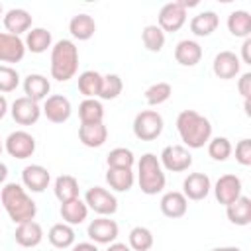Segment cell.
Masks as SVG:
<instances>
[{
	"mask_svg": "<svg viewBox=\"0 0 251 251\" xmlns=\"http://www.w3.org/2000/svg\"><path fill=\"white\" fill-rule=\"evenodd\" d=\"M25 51H31L35 55L39 53H45L51 43H53V37H51V31L45 29V27H31L27 33H25Z\"/></svg>",
	"mask_w": 251,
	"mask_h": 251,
	"instance_id": "83f0119b",
	"label": "cell"
},
{
	"mask_svg": "<svg viewBox=\"0 0 251 251\" xmlns=\"http://www.w3.org/2000/svg\"><path fill=\"white\" fill-rule=\"evenodd\" d=\"M14 239L20 247H37L43 241V227L35 220L18 224L14 231Z\"/></svg>",
	"mask_w": 251,
	"mask_h": 251,
	"instance_id": "ffe728a7",
	"label": "cell"
},
{
	"mask_svg": "<svg viewBox=\"0 0 251 251\" xmlns=\"http://www.w3.org/2000/svg\"><path fill=\"white\" fill-rule=\"evenodd\" d=\"M218 25H220V18L212 10H204V12L196 14L190 20V31L196 37H208V35H212L218 29Z\"/></svg>",
	"mask_w": 251,
	"mask_h": 251,
	"instance_id": "cb8c5ba5",
	"label": "cell"
},
{
	"mask_svg": "<svg viewBox=\"0 0 251 251\" xmlns=\"http://www.w3.org/2000/svg\"><path fill=\"white\" fill-rule=\"evenodd\" d=\"M24 55H25L24 39L8 31H0V63H20Z\"/></svg>",
	"mask_w": 251,
	"mask_h": 251,
	"instance_id": "2e32d148",
	"label": "cell"
},
{
	"mask_svg": "<svg viewBox=\"0 0 251 251\" xmlns=\"http://www.w3.org/2000/svg\"><path fill=\"white\" fill-rule=\"evenodd\" d=\"M4 149L14 159H27L35 153V137L24 129L12 131L4 141Z\"/></svg>",
	"mask_w": 251,
	"mask_h": 251,
	"instance_id": "9c48e42d",
	"label": "cell"
},
{
	"mask_svg": "<svg viewBox=\"0 0 251 251\" xmlns=\"http://www.w3.org/2000/svg\"><path fill=\"white\" fill-rule=\"evenodd\" d=\"M51 90V82L47 76L39 75V73H29L25 78H24V92L27 98L39 102V100H45L47 94Z\"/></svg>",
	"mask_w": 251,
	"mask_h": 251,
	"instance_id": "d4e9b609",
	"label": "cell"
},
{
	"mask_svg": "<svg viewBox=\"0 0 251 251\" xmlns=\"http://www.w3.org/2000/svg\"><path fill=\"white\" fill-rule=\"evenodd\" d=\"M243 108H245V114H247V116H251V102H249V100H245Z\"/></svg>",
	"mask_w": 251,
	"mask_h": 251,
	"instance_id": "f907efd6",
	"label": "cell"
},
{
	"mask_svg": "<svg viewBox=\"0 0 251 251\" xmlns=\"http://www.w3.org/2000/svg\"><path fill=\"white\" fill-rule=\"evenodd\" d=\"M212 190V180L204 173H190L182 182V194L186 200H204Z\"/></svg>",
	"mask_w": 251,
	"mask_h": 251,
	"instance_id": "9a60e30c",
	"label": "cell"
},
{
	"mask_svg": "<svg viewBox=\"0 0 251 251\" xmlns=\"http://www.w3.org/2000/svg\"><path fill=\"white\" fill-rule=\"evenodd\" d=\"M84 204L88 206V210H92L100 216H112L118 210V198L102 186L88 188L84 194Z\"/></svg>",
	"mask_w": 251,
	"mask_h": 251,
	"instance_id": "8992f818",
	"label": "cell"
},
{
	"mask_svg": "<svg viewBox=\"0 0 251 251\" xmlns=\"http://www.w3.org/2000/svg\"><path fill=\"white\" fill-rule=\"evenodd\" d=\"M106 251H131V249H129V245H126V243L114 241V243H110V245H108V249H106Z\"/></svg>",
	"mask_w": 251,
	"mask_h": 251,
	"instance_id": "bcb514c9",
	"label": "cell"
},
{
	"mask_svg": "<svg viewBox=\"0 0 251 251\" xmlns=\"http://www.w3.org/2000/svg\"><path fill=\"white\" fill-rule=\"evenodd\" d=\"M141 41H143L147 51L159 53L163 49V45H165V33H163V29L157 24H149L141 31Z\"/></svg>",
	"mask_w": 251,
	"mask_h": 251,
	"instance_id": "e575fe53",
	"label": "cell"
},
{
	"mask_svg": "<svg viewBox=\"0 0 251 251\" xmlns=\"http://www.w3.org/2000/svg\"><path fill=\"white\" fill-rule=\"evenodd\" d=\"M71 251H100L98 247H96V243H92V241H82V243H76V245H73V249Z\"/></svg>",
	"mask_w": 251,
	"mask_h": 251,
	"instance_id": "f6af8a7d",
	"label": "cell"
},
{
	"mask_svg": "<svg viewBox=\"0 0 251 251\" xmlns=\"http://www.w3.org/2000/svg\"><path fill=\"white\" fill-rule=\"evenodd\" d=\"M47 239L53 247L57 249H69L75 245V229L73 226L65 224V222H59V224H53L49 227V233H47Z\"/></svg>",
	"mask_w": 251,
	"mask_h": 251,
	"instance_id": "f1b7e54d",
	"label": "cell"
},
{
	"mask_svg": "<svg viewBox=\"0 0 251 251\" xmlns=\"http://www.w3.org/2000/svg\"><path fill=\"white\" fill-rule=\"evenodd\" d=\"M153 247V233L145 226H135L129 231V249L131 251H149Z\"/></svg>",
	"mask_w": 251,
	"mask_h": 251,
	"instance_id": "8d00e7d4",
	"label": "cell"
},
{
	"mask_svg": "<svg viewBox=\"0 0 251 251\" xmlns=\"http://www.w3.org/2000/svg\"><path fill=\"white\" fill-rule=\"evenodd\" d=\"M176 131L188 149H200L212 137V124L196 110H182L176 116Z\"/></svg>",
	"mask_w": 251,
	"mask_h": 251,
	"instance_id": "7a4b0ae2",
	"label": "cell"
},
{
	"mask_svg": "<svg viewBox=\"0 0 251 251\" xmlns=\"http://www.w3.org/2000/svg\"><path fill=\"white\" fill-rule=\"evenodd\" d=\"M20 84V73L10 65H0V94L14 92Z\"/></svg>",
	"mask_w": 251,
	"mask_h": 251,
	"instance_id": "60d3db41",
	"label": "cell"
},
{
	"mask_svg": "<svg viewBox=\"0 0 251 251\" xmlns=\"http://www.w3.org/2000/svg\"><path fill=\"white\" fill-rule=\"evenodd\" d=\"M8 114V100L4 98V94H0V120Z\"/></svg>",
	"mask_w": 251,
	"mask_h": 251,
	"instance_id": "7dc6e473",
	"label": "cell"
},
{
	"mask_svg": "<svg viewBox=\"0 0 251 251\" xmlns=\"http://www.w3.org/2000/svg\"><path fill=\"white\" fill-rule=\"evenodd\" d=\"M6 178H8V167L0 161V186L6 182Z\"/></svg>",
	"mask_w": 251,
	"mask_h": 251,
	"instance_id": "c3c4849f",
	"label": "cell"
},
{
	"mask_svg": "<svg viewBox=\"0 0 251 251\" xmlns=\"http://www.w3.org/2000/svg\"><path fill=\"white\" fill-rule=\"evenodd\" d=\"M137 182H139L141 192L147 196H155V194L163 192V188L167 184V176L163 173V167H161L157 155H153V153L141 155V159L137 163Z\"/></svg>",
	"mask_w": 251,
	"mask_h": 251,
	"instance_id": "277c9868",
	"label": "cell"
},
{
	"mask_svg": "<svg viewBox=\"0 0 251 251\" xmlns=\"http://www.w3.org/2000/svg\"><path fill=\"white\" fill-rule=\"evenodd\" d=\"M88 237L92 239V243H98V245H110L116 241L118 233H120V227L114 220H110V216H100L96 220H92L88 224V229H86Z\"/></svg>",
	"mask_w": 251,
	"mask_h": 251,
	"instance_id": "30bf717a",
	"label": "cell"
},
{
	"mask_svg": "<svg viewBox=\"0 0 251 251\" xmlns=\"http://www.w3.org/2000/svg\"><path fill=\"white\" fill-rule=\"evenodd\" d=\"M159 208L163 212V216L171 218V220H176V218H182L188 210V200L184 198L182 192L178 190H171V192H165L161 202H159Z\"/></svg>",
	"mask_w": 251,
	"mask_h": 251,
	"instance_id": "d6986e66",
	"label": "cell"
},
{
	"mask_svg": "<svg viewBox=\"0 0 251 251\" xmlns=\"http://www.w3.org/2000/svg\"><path fill=\"white\" fill-rule=\"evenodd\" d=\"M80 124H100L104 120V106L96 98H84L78 104Z\"/></svg>",
	"mask_w": 251,
	"mask_h": 251,
	"instance_id": "d6a6232c",
	"label": "cell"
},
{
	"mask_svg": "<svg viewBox=\"0 0 251 251\" xmlns=\"http://www.w3.org/2000/svg\"><path fill=\"white\" fill-rule=\"evenodd\" d=\"M102 75L98 71H84L78 75V92L84 98H96L100 94Z\"/></svg>",
	"mask_w": 251,
	"mask_h": 251,
	"instance_id": "836d02e7",
	"label": "cell"
},
{
	"mask_svg": "<svg viewBox=\"0 0 251 251\" xmlns=\"http://www.w3.org/2000/svg\"><path fill=\"white\" fill-rule=\"evenodd\" d=\"M202 59V47L194 39H180L175 47V61L182 67H194Z\"/></svg>",
	"mask_w": 251,
	"mask_h": 251,
	"instance_id": "44dd1931",
	"label": "cell"
},
{
	"mask_svg": "<svg viewBox=\"0 0 251 251\" xmlns=\"http://www.w3.org/2000/svg\"><path fill=\"white\" fill-rule=\"evenodd\" d=\"M171 94H173V86H171L169 82H155V84H151V86L143 92L145 102H147L149 106H159V104L167 102V100L171 98Z\"/></svg>",
	"mask_w": 251,
	"mask_h": 251,
	"instance_id": "74e56055",
	"label": "cell"
},
{
	"mask_svg": "<svg viewBox=\"0 0 251 251\" xmlns=\"http://www.w3.org/2000/svg\"><path fill=\"white\" fill-rule=\"evenodd\" d=\"M106 163H108V169H131L135 163V157L127 147H114L106 155Z\"/></svg>",
	"mask_w": 251,
	"mask_h": 251,
	"instance_id": "d590c367",
	"label": "cell"
},
{
	"mask_svg": "<svg viewBox=\"0 0 251 251\" xmlns=\"http://www.w3.org/2000/svg\"><path fill=\"white\" fill-rule=\"evenodd\" d=\"M227 31L233 37H251V14L245 10H235L227 16Z\"/></svg>",
	"mask_w": 251,
	"mask_h": 251,
	"instance_id": "f546056e",
	"label": "cell"
},
{
	"mask_svg": "<svg viewBox=\"0 0 251 251\" xmlns=\"http://www.w3.org/2000/svg\"><path fill=\"white\" fill-rule=\"evenodd\" d=\"M106 182L116 192H127L135 182V175L131 169H108Z\"/></svg>",
	"mask_w": 251,
	"mask_h": 251,
	"instance_id": "4dcf8cb0",
	"label": "cell"
},
{
	"mask_svg": "<svg viewBox=\"0 0 251 251\" xmlns=\"http://www.w3.org/2000/svg\"><path fill=\"white\" fill-rule=\"evenodd\" d=\"M186 22V8H184V2L178 0V2H169L165 4L161 10H159V16H157V25L169 33H175L178 31Z\"/></svg>",
	"mask_w": 251,
	"mask_h": 251,
	"instance_id": "52a82bcc",
	"label": "cell"
},
{
	"mask_svg": "<svg viewBox=\"0 0 251 251\" xmlns=\"http://www.w3.org/2000/svg\"><path fill=\"white\" fill-rule=\"evenodd\" d=\"M165 129L163 116L157 110H141L133 118V135L141 141H153L157 139Z\"/></svg>",
	"mask_w": 251,
	"mask_h": 251,
	"instance_id": "5b68a950",
	"label": "cell"
},
{
	"mask_svg": "<svg viewBox=\"0 0 251 251\" xmlns=\"http://www.w3.org/2000/svg\"><path fill=\"white\" fill-rule=\"evenodd\" d=\"M241 194H243V184H241V178L237 175H231V173L222 175L214 184V196L224 206L235 202Z\"/></svg>",
	"mask_w": 251,
	"mask_h": 251,
	"instance_id": "8fae6325",
	"label": "cell"
},
{
	"mask_svg": "<svg viewBox=\"0 0 251 251\" xmlns=\"http://www.w3.org/2000/svg\"><path fill=\"white\" fill-rule=\"evenodd\" d=\"M2 149H4V145H2V141H0V153H2Z\"/></svg>",
	"mask_w": 251,
	"mask_h": 251,
	"instance_id": "f5cc1de1",
	"label": "cell"
},
{
	"mask_svg": "<svg viewBox=\"0 0 251 251\" xmlns=\"http://www.w3.org/2000/svg\"><path fill=\"white\" fill-rule=\"evenodd\" d=\"M69 31H71V35L75 39L88 41L94 35V31H96V22H94V18L90 14H84V12L82 14H76L69 22Z\"/></svg>",
	"mask_w": 251,
	"mask_h": 251,
	"instance_id": "484cf974",
	"label": "cell"
},
{
	"mask_svg": "<svg viewBox=\"0 0 251 251\" xmlns=\"http://www.w3.org/2000/svg\"><path fill=\"white\" fill-rule=\"evenodd\" d=\"M78 139L84 147H102L108 139V127L104 122L100 124H80L78 127Z\"/></svg>",
	"mask_w": 251,
	"mask_h": 251,
	"instance_id": "7402d4cb",
	"label": "cell"
},
{
	"mask_svg": "<svg viewBox=\"0 0 251 251\" xmlns=\"http://www.w3.org/2000/svg\"><path fill=\"white\" fill-rule=\"evenodd\" d=\"M226 216L233 226H249L251 224V198L241 194L235 202L226 206Z\"/></svg>",
	"mask_w": 251,
	"mask_h": 251,
	"instance_id": "603a6c76",
	"label": "cell"
},
{
	"mask_svg": "<svg viewBox=\"0 0 251 251\" xmlns=\"http://www.w3.org/2000/svg\"><path fill=\"white\" fill-rule=\"evenodd\" d=\"M51 76L59 82L71 80L78 71V47L71 39H59L51 47Z\"/></svg>",
	"mask_w": 251,
	"mask_h": 251,
	"instance_id": "3957f363",
	"label": "cell"
},
{
	"mask_svg": "<svg viewBox=\"0 0 251 251\" xmlns=\"http://www.w3.org/2000/svg\"><path fill=\"white\" fill-rule=\"evenodd\" d=\"M235 161L243 167L251 165V139L245 137L235 145Z\"/></svg>",
	"mask_w": 251,
	"mask_h": 251,
	"instance_id": "b9f144b4",
	"label": "cell"
},
{
	"mask_svg": "<svg viewBox=\"0 0 251 251\" xmlns=\"http://www.w3.org/2000/svg\"><path fill=\"white\" fill-rule=\"evenodd\" d=\"M51 182V175L43 165H27L22 171V184L31 192H43Z\"/></svg>",
	"mask_w": 251,
	"mask_h": 251,
	"instance_id": "e0dca14e",
	"label": "cell"
},
{
	"mask_svg": "<svg viewBox=\"0 0 251 251\" xmlns=\"http://www.w3.org/2000/svg\"><path fill=\"white\" fill-rule=\"evenodd\" d=\"M245 65H251V37L243 39V45H241V59Z\"/></svg>",
	"mask_w": 251,
	"mask_h": 251,
	"instance_id": "ee69618b",
	"label": "cell"
},
{
	"mask_svg": "<svg viewBox=\"0 0 251 251\" xmlns=\"http://www.w3.org/2000/svg\"><path fill=\"white\" fill-rule=\"evenodd\" d=\"M237 90L243 100H251V73H243L237 80Z\"/></svg>",
	"mask_w": 251,
	"mask_h": 251,
	"instance_id": "7bdbcfd3",
	"label": "cell"
},
{
	"mask_svg": "<svg viewBox=\"0 0 251 251\" xmlns=\"http://www.w3.org/2000/svg\"><path fill=\"white\" fill-rule=\"evenodd\" d=\"M210 251H241V249H239V247L229 245V247H214V249H210Z\"/></svg>",
	"mask_w": 251,
	"mask_h": 251,
	"instance_id": "681fc988",
	"label": "cell"
},
{
	"mask_svg": "<svg viewBox=\"0 0 251 251\" xmlns=\"http://www.w3.org/2000/svg\"><path fill=\"white\" fill-rule=\"evenodd\" d=\"M212 71L218 78L222 80H229V78H235L241 71V61L239 57L233 53V51H220L216 57H214V63H212Z\"/></svg>",
	"mask_w": 251,
	"mask_h": 251,
	"instance_id": "5bb4252c",
	"label": "cell"
},
{
	"mask_svg": "<svg viewBox=\"0 0 251 251\" xmlns=\"http://www.w3.org/2000/svg\"><path fill=\"white\" fill-rule=\"evenodd\" d=\"M206 145H208V155L214 161H220V163L222 161H227L229 155H231V151H233V147H231V143H229L227 137H214Z\"/></svg>",
	"mask_w": 251,
	"mask_h": 251,
	"instance_id": "ab89813d",
	"label": "cell"
},
{
	"mask_svg": "<svg viewBox=\"0 0 251 251\" xmlns=\"http://www.w3.org/2000/svg\"><path fill=\"white\" fill-rule=\"evenodd\" d=\"M159 163L171 173H182L190 169L192 155L184 145H167L159 155Z\"/></svg>",
	"mask_w": 251,
	"mask_h": 251,
	"instance_id": "ba28073f",
	"label": "cell"
},
{
	"mask_svg": "<svg viewBox=\"0 0 251 251\" xmlns=\"http://www.w3.org/2000/svg\"><path fill=\"white\" fill-rule=\"evenodd\" d=\"M0 18H4V8H2V4H0Z\"/></svg>",
	"mask_w": 251,
	"mask_h": 251,
	"instance_id": "816d5d0a",
	"label": "cell"
},
{
	"mask_svg": "<svg viewBox=\"0 0 251 251\" xmlns=\"http://www.w3.org/2000/svg\"><path fill=\"white\" fill-rule=\"evenodd\" d=\"M122 88H124V82L118 75H104L102 76V86H100V94L98 98L102 100H114L122 94Z\"/></svg>",
	"mask_w": 251,
	"mask_h": 251,
	"instance_id": "f35d334b",
	"label": "cell"
},
{
	"mask_svg": "<svg viewBox=\"0 0 251 251\" xmlns=\"http://www.w3.org/2000/svg\"><path fill=\"white\" fill-rule=\"evenodd\" d=\"M2 22H4L6 31L12 33V35H18V37L22 33H27L31 29V14L27 10H24V8H12V10H8L4 14Z\"/></svg>",
	"mask_w": 251,
	"mask_h": 251,
	"instance_id": "ac0fdd59",
	"label": "cell"
},
{
	"mask_svg": "<svg viewBox=\"0 0 251 251\" xmlns=\"http://www.w3.org/2000/svg\"><path fill=\"white\" fill-rule=\"evenodd\" d=\"M10 114H12V118H14L16 124H20V126H31V124H35L41 118V108H39V102L27 98V96H20V98H16L12 102Z\"/></svg>",
	"mask_w": 251,
	"mask_h": 251,
	"instance_id": "7c38bea8",
	"label": "cell"
},
{
	"mask_svg": "<svg viewBox=\"0 0 251 251\" xmlns=\"http://www.w3.org/2000/svg\"><path fill=\"white\" fill-rule=\"evenodd\" d=\"M41 114L53 122V124H65L71 114H73V106H71V100L63 94H53V96H47L45 102H43V108H41Z\"/></svg>",
	"mask_w": 251,
	"mask_h": 251,
	"instance_id": "4fadbf2b",
	"label": "cell"
},
{
	"mask_svg": "<svg viewBox=\"0 0 251 251\" xmlns=\"http://www.w3.org/2000/svg\"><path fill=\"white\" fill-rule=\"evenodd\" d=\"M0 204L16 226L24 222H31L37 214V204L31 200L25 188L18 182H6L2 186Z\"/></svg>",
	"mask_w": 251,
	"mask_h": 251,
	"instance_id": "6da1fadb",
	"label": "cell"
},
{
	"mask_svg": "<svg viewBox=\"0 0 251 251\" xmlns=\"http://www.w3.org/2000/svg\"><path fill=\"white\" fill-rule=\"evenodd\" d=\"M53 192H55V196L61 204L69 202L73 198H78V180L73 175H61V176L55 178Z\"/></svg>",
	"mask_w": 251,
	"mask_h": 251,
	"instance_id": "1f68e13d",
	"label": "cell"
},
{
	"mask_svg": "<svg viewBox=\"0 0 251 251\" xmlns=\"http://www.w3.org/2000/svg\"><path fill=\"white\" fill-rule=\"evenodd\" d=\"M59 214H61V218H63L65 224H69V226H80L86 220V216H88V206L84 204V200L73 198V200L61 204Z\"/></svg>",
	"mask_w": 251,
	"mask_h": 251,
	"instance_id": "4316f807",
	"label": "cell"
}]
</instances>
